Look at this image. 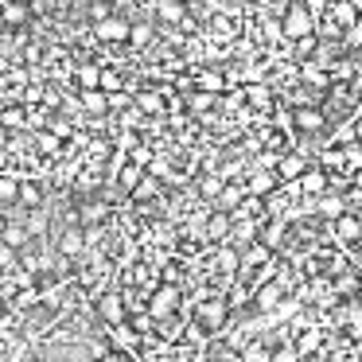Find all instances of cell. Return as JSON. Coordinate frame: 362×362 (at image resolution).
Listing matches in <instances>:
<instances>
[{
	"label": "cell",
	"mask_w": 362,
	"mask_h": 362,
	"mask_svg": "<svg viewBox=\"0 0 362 362\" xmlns=\"http://www.w3.org/2000/svg\"><path fill=\"white\" fill-rule=\"evenodd\" d=\"M351 187H358V191H362V172H354V175H351Z\"/></svg>",
	"instance_id": "816d5d0a"
},
{
	"label": "cell",
	"mask_w": 362,
	"mask_h": 362,
	"mask_svg": "<svg viewBox=\"0 0 362 362\" xmlns=\"http://www.w3.org/2000/svg\"><path fill=\"white\" fill-rule=\"evenodd\" d=\"M125 312H129V304H125V292H102L98 296V315H102L105 323H125Z\"/></svg>",
	"instance_id": "3957f363"
},
{
	"label": "cell",
	"mask_w": 362,
	"mask_h": 362,
	"mask_svg": "<svg viewBox=\"0 0 362 362\" xmlns=\"http://www.w3.org/2000/svg\"><path fill=\"white\" fill-rule=\"evenodd\" d=\"M183 102H187L191 117H206L211 110H218V94H206V90H191Z\"/></svg>",
	"instance_id": "e0dca14e"
},
{
	"label": "cell",
	"mask_w": 362,
	"mask_h": 362,
	"mask_svg": "<svg viewBox=\"0 0 362 362\" xmlns=\"http://www.w3.org/2000/svg\"><path fill=\"white\" fill-rule=\"evenodd\" d=\"M156 191H160V180H156V175H144V180H141V187L133 191V199H152Z\"/></svg>",
	"instance_id": "8d00e7d4"
},
{
	"label": "cell",
	"mask_w": 362,
	"mask_h": 362,
	"mask_svg": "<svg viewBox=\"0 0 362 362\" xmlns=\"http://www.w3.org/2000/svg\"><path fill=\"white\" fill-rule=\"evenodd\" d=\"M24 55H28V63H40V47H35V43H28Z\"/></svg>",
	"instance_id": "c3c4849f"
},
{
	"label": "cell",
	"mask_w": 362,
	"mask_h": 362,
	"mask_svg": "<svg viewBox=\"0 0 362 362\" xmlns=\"http://www.w3.org/2000/svg\"><path fill=\"white\" fill-rule=\"evenodd\" d=\"M358 218H362V206H358Z\"/></svg>",
	"instance_id": "9f6ffc18"
},
{
	"label": "cell",
	"mask_w": 362,
	"mask_h": 362,
	"mask_svg": "<svg viewBox=\"0 0 362 362\" xmlns=\"http://www.w3.org/2000/svg\"><path fill=\"white\" fill-rule=\"evenodd\" d=\"M105 218V206L102 203H86L82 206V222H102Z\"/></svg>",
	"instance_id": "ab89813d"
},
{
	"label": "cell",
	"mask_w": 362,
	"mask_h": 362,
	"mask_svg": "<svg viewBox=\"0 0 362 362\" xmlns=\"http://www.w3.org/2000/svg\"><path fill=\"white\" fill-rule=\"evenodd\" d=\"M12 265H16V250L0 242V269H12Z\"/></svg>",
	"instance_id": "ee69618b"
},
{
	"label": "cell",
	"mask_w": 362,
	"mask_h": 362,
	"mask_svg": "<svg viewBox=\"0 0 362 362\" xmlns=\"http://www.w3.org/2000/svg\"><path fill=\"white\" fill-rule=\"evenodd\" d=\"M40 203H43V191L35 183H20V206L24 211H40Z\"/></svg>",
	"instance_id": "4316f807"
},
{
	"label": "cell",
	"mask_w": 362,
	"mask_h": 362,
	"mask_svg": "<svg viewBox=\"0 0 362 362\" xmlns=\"http://www.w3.org/2000/svg\"><path fill=\"white\" fill-rule=\"evenodd\" d=\"M94 35L102 43H129L133 24H129V20H121V16H110V20H102V24H94Z\"/></svg>",
	"instance_id": "277c9868"
},
{
	"label": "cell",
	"mask_w": 362,
	"mask_h": 362,
	"mask_svg": "<svg viewBox=\"0 0 362 362\" xmlns=\"http://www.w3.org/2000/svg\"><path fill=\"white\" fill-rule=\"evenodd\" d=\"M335 234L343 238V242H362V218L358 214H343V218L335 222Z\"/></svg>",
	"instance_id": "44dd1931"
},
{
	"label": "cell",
	"mask_w": 362,
	"mask_h": 362,
	"mask_svg": "<svg viewBox=\"0 0 362 362\" xmlns=\"http://www.w3.org/2000/svg\"><path fill=\"white\" fill-rule=\"evenodd\" d=\"M222 187H226V180H222L218 172H211V175H203V183H199V191H203L206 199H218L222 195Z\"/></svg>",
	"instance_id": "f546056e"
},
{
	"label": "cell",
	"mask_w": 362,
	"mask_h": 362,
	"mask_svg": "<svg viewBox=\"0 0 362 362\" xmlns=\"http://www.w3.org/2000/svg\"><path fill=\"white\" fill-rule=\"evenodd\" d=\"M144 175H148V172H144L141 164H133V160H129V164L121 168L117 183H121V187H125V191H136V187H141V180H144Z\"/></svg>",
	"instance_id": "603a6c76"
},
{
	"label": "cell",
	"mask_w": 362,
	"mask_h": 362,
	"mask_svg": "<svg viewBox=\"0 0 362 362\" xmlns=\"http://www.w3.org/2000/svg\"><path fill=\"white\" fill-rule=\"evenodd\" d=\"M269 362H300V351H296L292 343H281V346L273 351V358H269Z\"/></svg>",
	"instance_id": "74e56055"
},
{
	"label": "cell",
	"mask_w": 362,
	"mask_h": 362,
	"mask_svg": "<svg viewBox=\"0 0 362 362\" xmlns=\"http://www.w3.org/2000/svg\"><path fill=\"white\" fill-rule=\"evenodd\" d=\"M222 320H226V300L222 296L206 300V304L199 308V323H203L206 331H222Z\"/></svg>",
	"instance_id": "4fadbf2b"
},
{
	"label": "cell",
	"mask_w": 362,
	"mask_h": 362,
	"mask_svg": "<svg viewBox=\"0 0 362 362\" xmlns=\"http://www.w3.org/2000/svg\"><path fill=\"white\" fill-rule=\"evenodd\" d=\"M90 16H94V24H102V20H110V0H94V8H90Z\"/></svg>",
	"instance_id": "b9f144b4"
},
{
	"label": "cell",
	"mask_w": 362,
	"mask_h": 362,
	"mask_svg": "<svg viewBox=\"0 0 362 362\" xmlns=\"http://www.w3.org/2000/svg\"><path fill=\"white\" fill-rule=\"evenodd\" d=\"M102 362H133V358H129V354H121V351H110Z\"/></svg>",
	"instance_id": "7dc6e473"
},
{
	"label": "cell",
	"mask_w": 362,
	"mask_h": 362,
	"mask_svg": "<svg viewBox=\"0 0 362 362\" xmlns=\"http://www.w3.org/2000/svg\"><path fill=\"white\" fill-rule=\"evenodd\" d=\"M211 35H214V40H234V35H238V20L234 16H214L211 20Z\"/></svg>",
	"instance_id": "cb8c5ba5"
},
{
	"label": "cell",
	"mask_w": 362,
	"mask_h": 362,
	"mask_svg": "<svg viewBox=\"0 0 362 362\" xmlns=\"http://www.w3.org/2000/svg\"><path fill=\"white\" fill-rule=\"evenodd\" d=\"M24 226H28V234H32V238H40V234H43V230H47V218H43V214H40V211H35V214H32V218H28V222H24Z\"/></svg>",
	"instance_id": "60d3db41"
},
{
	"label": "cell",
	"mask_w": 362,
	"mask_h": 362,
	"mask_svg": "<svg viewBox=\"0 0 362 362\" xmlns=\"http://www.w3.org/2000/svg\"><path fill=\"white\" fill-rule=\"evenodd\" d=\"M59 253H63V257L86 253V230H63V234H59Z\"/></svg>",
	"instance_id": "ac0fdd59"
},
{
	"label": "cell",
	"mask_w": 362,
	"mask_h": 362,
	"mask_svg": "<svg viewBox=\"0 0 362 362\" xmlns=\"http://www.w3.org/2000/svg\"><path fill=\"white\" fill-rule=\"evenodd\" d=\"M276 187H281V175H276V172H265V168H253L250 180H245V191H250V195H257V199L273 195Z\"/></svg>",
	"instance_id": "30bf717a"
},
{
	"label": "cell",
	"mask_w": 362,
	"mask_h": 362,
	"mask_svg": "<svg viewBox=\"0 0 362 362\" xmlns=\"http://www.w3.org/2000/svg\"><path fill=\"white\" fill-rule=\"evenodd\" d=\"M0 125H4V129H24L28 125V113L24 110H4V113H0Z\"/></svg>",
	"instance_id": "d590c367"
},
{
	"label": "cell",
	"mask_w": 362,
	"mask_h": 362,
	"mask_svg": "<svg viewBox=\"0 0 362 362\" xmlns=\"http://www.w3.org/2000/svg\"><path fill=\"white\" fill-rule=\"evenodd\" d=\"M0 51H8V40H4V35H0Z\"/></svg>",
	"instance_id": "db71d44e"
},
{
	"label": "cell",
	"mask_w": 362,
	"mask_h": 362,
	"mask_svg": "<svg viewBox=\"0 0 362 362\" xmlns=\"http://www.w3.org/2000/svg\"><path fill=\"white\" fill-rule=\"evenodd\" d=\"M245 199H250V191H245V183H226V187H222V195L214 199V211H226V214H234L238 206L245 203Z\"/></svg>",
	"instance_id": "7c38bea8"
},
{
	"label": "cell",
	"mask_w": 362,
	"mask_h": 362,
	"mask_svg": "<svg viewBox=\"0 0 362 362\" xmlns=\"http://www.w3.org/2000/svg\"><path fill=\"white\" fill-rule=\"evenodd\" d=\"M292 346L300 351V358H312V354H320V351H323V327L315 323V327L300 331V339H296Z\"/></svg>",
	"instance_id": "2e32d148"
},
{
	"label": "cell",
	"mask_w": 362,
	"mask_h": 362,
	"mask_svg": "<svg viewBox=\"0 0 362 362\" xmlns=\"http://www.w3.org/2000/svg\"><path fill=\"white\" fill-rule=\"evenodd\" d=\"M152 323H156V320H152L148 312H141V315L133 320V331H136V335H148V331H152Z\"/></svg>",
	"instance_id": "7bdbcfd3"
},
{
	"label": "cell",
	"mask_w": 362,
	"mask_h": 362,
	"mask_svg": "<svg viewBox=\"0 0 362 362\" xmlns=\"http://www.w3.org/2000/svg\"><path fill=\"white\" fill-rule=\"evenodd\" d=\"M102 90H105V94H121V90H125L121 74H117V71H110V66H102Z\"/></svg>",
	"instance_id": "836d02e7"
},
{
	"label": "cell",
	"mask_w": 362,
	"mask_h": 362,
	"mask_svg": "<svg viewBox=\"0 0 362 362\" xmlns=\"http://www.w3.org/2000/svg\"><path fill=\"white\" fill-rule=\"evenodd\" d=\"M234 234V218H230L226 211H214L211 218H206V238L211 242H222V238H230Z\"/></svg>",
	"instance_id": "d6986e66"
},
{
	"label": "cell",
	"mask_w": 362,
	"mask_h": 362,
	"mask_svg": "<svg viewBox=\"0 0 362 362\" xmlns=\"http://www.w3.org/2000/svg\"><path fill=\"white\" fill-rule=\"evenodd\" d=\"M308 168H312V164H308V156L292 148V152H284V156H281V164H276V175H281V183H296L300 175L308 172Z\"/></svg>",
	"instance_id": "52a82bcc"
},
{
	"label": "cell",
	"mask_w": 362,
	"mask_h": 362,
	"mask_svg": "<svg viewBox=\"0 0 362 362\" xmlns=\"http://www.w3.org/2000/svg\"><path fill=\"white\" fill-rule=\"evenodd\" d=\"M24 20H28V8L20 4V0H8V4H4V24H8V28H20Z\"/></svg>",
	"instance_id": "83f0119b"
},
{
	"label": "cell",
	"mask_w": 362,
	"mask_h": 362,
	"mask_svg": "<svg viewBox=\"0 0 362 362\" xmlns=\"http://www.w3.org/2000/svg\"><path fill=\"white\" fill-rule=\"evenodd\" d=\"M175 308H180V288H175V284H160V288L148 296V315L152 320H168Z\"/></svg>",
	"instance_id": "7a4b0ae2"
},
{
	"label": "cell",
	"mask_w": 362,
	"mask_h": 362,
	"mask_svg": "<svg viewBox=\"0 0 362 362\" xmlns=\"http://www.w3.org/2000/svg\"><path fill=\"white\" fill-rule=\"evenodd\" d=\"M129 160H133V164H141V168H148L156 156H152V148H148V144H136V148L129 152Z\"/></svg>",
	"instance_id": "f35d334b"
},
{
	"label": "cell",
	"mask_w": 362,
	"mask_h": 362,
	"mask_svg": "<svg viewBox=\"0 0 362 362\" xmlns=\"http://www.w3.org/2000/svg\"><path fill=\"white\" fill-rule=\"evenodd\" d=\"M152 40H156L152 24H133V35H129V43H133V47H148Z\"/></svg>",
	"instance_id": "1f68e13d"
},
{
	"label": "cell",
	"mask_w": 362,
	"mask_h": 362,
	"mask_svg": "<svg viewBox=\"0 0 362 362\" xmlns=\"http://www.w3.org/2000/svg\"><path fill=\"white\" fill-rule=\"evenodd\" d=\"M281 234H284V222L276 218V222H269V226L261 230V242H265L269 250H281Z\"/></svg>",
	"instance_id": "4dcf8cb0"
},
{
	"label": "cell",
	"mask_w": 362,
	"mask_h": 362,
	"mask_svg": "<svg viewBox=\"0 0 362 362\" xmlns=\"http://www.w3.org/2000/svg\"><path fill=\"white\" fill-rule=\"evenodd\" d=\"M51 133H55L59 141H63V136H71V125H66V121H55V125H51Z\"/></svg>",
	"instance_id": "bcb514c9"
},
{
	"label": "cell",
	"mask_w": 362,
	"mask_h": 362,
	"mask_svg": "<svg viewBox=\"0 0 362 362\" xmlns=\"http://www.w3.org/2000/svg\"><path fill=\"white\" fill-rule=\"evenodd\" d=\"M269 358H273V346L269 343H257V339H253V343L242 346V362H269Z\"/></svg>",
	"instance_id": "d4e9b609"
},
{
	"label": "cell",
	"mask_w": 362,
	"mask_h": 362,
	"mask_svg": "<svg viewBox=\"0 0 362 362\" xmlns=\"http://www.w3.org/2000/svg\"><path fill=\"white\" fill-rule=\"evenodd\" d=\"M82 110L86 113H94V117H102V113H110V94L105 90H82Z\"/></svg>",
	"instance_id": "ffe728a7"
},
{
	"label": "cell",
	"mask_w": 362,
	"mask_h": 362,
	"mask_svg": "<svg viewBox=\"0 0 362 362\" xmlns=\"http://www.w3.org/2000/svg\"><path fill=\"white\" fill-rule=\"evenodd\" d=\"M300 191H304V199H320V195H327V191H331V172H323L320 164L308 168V172L300 175Z\"/></svg>",
	"instance_id": "5b68a950"
},
{
	"label": "cell",
	"mask_w": 362,
	"mask_h": 362,
	"mask_svg": "<svg viewBox=\"0 0 362 362\" xmlns=\"http://www.w3.org/2000/svg\"><path fill=\"white\" fill-rule=\"evenodd\" d=\"M335 362H362V358H358V354H354V351H351V354H339V358H335Z\"/></svg>",
	"instance_id": "f907efd6"
},
{
	"label": "cell",
	"mask_w": 362,
	"mask_h": 362,
	"mask_svg": "<svg viewBox=\"0 0 362 362\" xmlns=\"http://www.w3.org/2000/svg\"><path fill=\"white\" fill-rule=\"evenodd\" d=\"M4 203H20V183L12 175H0V206Z\"/></svg>",
	"instance_id": "f1b7e54d"
},
{
	"label": "cell",
	"mask_w": 362,
	"mask_h": 362,
	"mask_svg": "<svg viewBox=\"0 0 362 362\" xmlns=\"http://www.w3.org/2000/svg\"><path fill=\"white\" fill-rule=\"evenodd\" d=\"M40 148H43V152H59V136H55V133H43V136H40Z\"/></svg>",
	"instance_id": "f6af8a7d"
},
{
	"label": "cell",
	"mask_w": 362,
	"mask_h": 362,
	"mask_svg": "<svg viewBox=\"0 0 362 362\" xmlns=\"http://www.w3.org/2000/svg\"><path fill=\"white\" fill-rule=\"evenodd\" d=\"M4 230H8V218H4V214H0V238H4Z\"/></svg>",
	"instance_id": "f5cc1de1"
},
{
	"label": "cell",
	"mask_w": 362,
	"mask_h": 362,
	"mask_svg": "<svg viewBox=\"0 0 362 362\" xmlns=\"http://www.w3.org/2000/svg\"><path fill=\"white\" fill-rule=\"evenodd\" d=\"M4 245H12V250H24L28 242H32V234H28L24 222H8V230H4V238H0Z\"/></svg>",
	"instance_id": "7402d4cb"
},
{
	"label": "cell",
	"mask_w": 362,
	"mask_h": 362,
	"mask_svg": "<svg viewBox=\"0 0 362 362\" xmlns=\"http://www.w3.org/2000/svg\"><path fill=\"white\" fill-rule=\"evenodd\" d=\"M156 16H160V24L180 28L191 12H187V4H183V0H156Z\"/></svg>",
	"instance_id": "5bb4252c"
},
{
	"label": "cell",
	"mask_w": 362,
	"mask_h": 362,
	"mask_svg": "<svg viewBox=\"0 0 362 362\" xmlns=\"http://www.w3.org/2000/svg\"><path fill=\"white\" fill-rule=\"evenodd\" d=\"M312 206H315V214H320V218H331V222H339L346 214V199L339 195V191H327V195L312 199Z\"/></svg>",
	"instance_id": "8fae6325"
},
{
	"label": "cell",
	"mask_w": 362,
	"mask_h": 362,
	"mask_svg": "<svg viewBox=\"0 0 362 362\" xmlns=\"http://www.w3.org/2000/svg\"><path fill=\"white\" fill-rule=\"evenodd\" d=\"M136 110L144 113V117H160V113L168 110V94L160 86H148V90H136Z\"/></svg>",
	"instance_id": "9c48e42d"
},
{
	"label": "cell",
	"mask_w": 362,
	"mask_h": 362,
	"mask_svg": "<svg viewBox=\"0 0 362 362\" xmlns=\"http://www.w3.org/2000/svg\"><path fill=\"white\" fill-rule=\"evenodd\" d=\"M191 362H211V354H206V351H195V354H191Z\"/></svg>",
	"instance_id": "681fc988"
},
{
	"label": "cell",
	"mask_w": 362,
	"mask_h": 362,
	"mask_svg": "<svg viewBox=\"0 0 362 362\" xmlns=\"http://www.w3.org/2000/svg\"><path fill=\"white\" fill-rule=\"evenodd\" d=\"M0 28H8V24H4V12H0Z\"/></svg>",
	"instance_id": "11a10c76"
},
{
	"label": "cell",
	"mask_w": 362,
	"mask_h": 362,
	"mask_svg": "<svg viewBox=\"0 0 362 362\" xmlns=\"http://www.w3.org/2000/svg\"><path fill=\"white\" fill-rule=\"evenodd\" d=\"M281 300H284V284L281 281H276V284H257V288H253V308H257L261 315L276 312Z\"/></svg>",
	"instance_id": "8992f818"
},
{
	"label": "cell",
	"mask_w": 362,
	"mask_h": 362,
	"mask_svg": "<svg viewBox=\"0 0 362 362\" xmlns=\"http://www.w3.org/2000/svg\"><path fill=\"white\" fill-rule=\"evenodd\" d=\"M281 28H284V40H288V43L304 40V35H315V16H312V8L292 0V8H288V16L281 20Z\"/></svg>",
	"instance_id": "6da1fadb"
},
{
	"label": "cell",
	"mask_w": 362,
	"mask_h": 362,
	"mask_svg": "<svg viewBox=\"0 0 362 362\" xmlns=\"http://www.w3.org/2000/svg\"><path fill=\"white\" fill-rule=\"evenodd\" d=\"M78 86L82 90H102V66H94V63L78 66Z\"/></svg>",
	"instance_id": "484cf974"
},
{
	"label": "cell",
	"mask_w": 362,
	"mask_h": 362,
	"mask_svg": "<svg viewBox=\"0 0 362 362\" xmlns=\"http://www.w3.org/2000/svg\"><path fill=\"white\" fill-rule=\"evenodd\" d=\"M327 16L335 20V24L343 28V32H346V28H354V24H358V20H362V12L354 8L351 0H331V8H327Z\"/></svg>",
	"instance_id": "9a60e30c"
},
{
	"label": "cell",
	"mask_w": 362,
	"mask_h": 362,
	"mask_svg": "<svg viewBox=\"0 0 362 362\" xmlns=\"http://www.w3.org/2000/svg\"><path fill=\"white\" fill-rule=\"evenodd\" d=\"M218 269H226V273H234V269H242V253L230 245V250H218Z\"/></svg>",
	"instance_id": "e575fe53"
},
{
	"label": "cell",
	"mask_w": 362,
	"mask_h": 362,
	"mask_svg": "<svg viewBox=\"0 0 362 362\" xmlns=\"http://www.w3.org/2000/svg\"><path fill=\"white\" fill-rule=\"evenodd\" d=\"M343 47L351 51V55H358V51H362V20H358L354 28H346V32H343Z\"/></svg>",
	"instance_id": "d6a6232c"
},
{
	"label": "cell",
	"mask_w": 362,
	"mask_h": 362,
	"mask_svg": "<svg viewBox=\"0 0 362 362\" xmlns=\"http://www.w3.org/2000/svg\"><path fill=\"white\" fill-rule=\"evenodd\" d=\"M105 335H110V343H113V351H121V354H129L133 358V351H136V343H141V335H136L129 323H105Z\"/></svg>",
	"instance_id": "ba28073f"
}]
</instances>
